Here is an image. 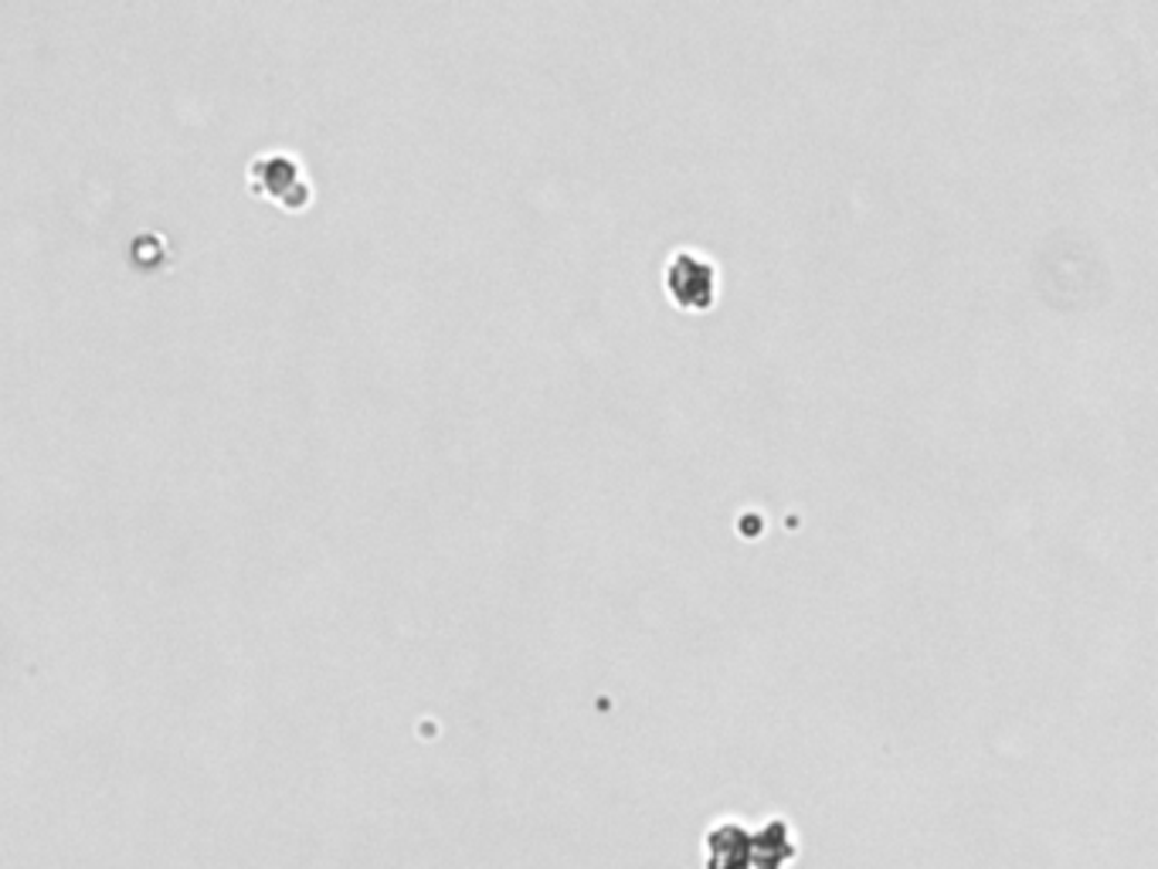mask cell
Returning a JSON list of instances; mask_svg holds the SVG:
<instances>
[{
	"label": "cell",
	"mask_w": 1158,
	"mask_h": 869,
	"mask_svg": "<svg viewBox=\"0 0 1158 869\" xmlns=\"http://www.w3.org/2000/svg\"><path fill=\"white\" fill-rule=\"evenodd\" d=\"M714 286L717 276L710 269V261L697 258L694 251H676L669 269H666V289L673 296L676 306H710L714 303Z\"/></svg>",
	"instance_id": "cell-2"
},
{
	"label": "cell",
	"mask_w": 1158,
	"mask_h": 869,
	"mask_svg": "<svg viewBox=\"0 0 1158 869\" xmlns=\"http://www.w3.org/2000/svg\"><path fill=\"white\" fill-rule=\"evenodd\" d=\"M252 187L262 197L279 200L290 211H303L310 205V184L303 177V167L290 154H262L248 167Z\"/></svg>",
	"instance_id": "cell-1"
}]
</instances>
